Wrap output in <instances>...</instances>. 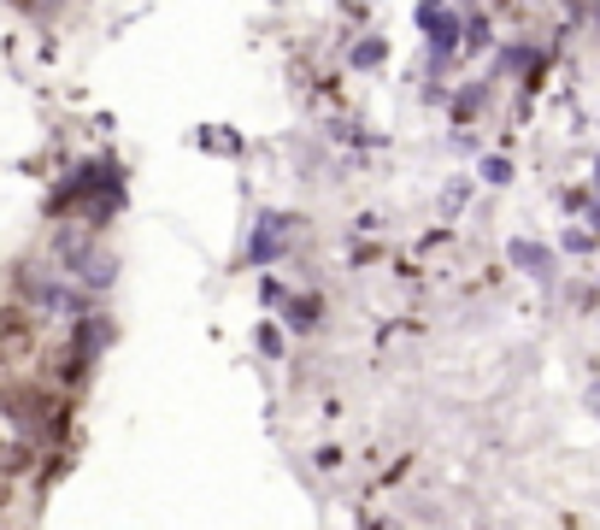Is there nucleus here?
I'll return each mask as SVG.
<instances>
[{
	"label": "nucleus",
	"instance_id": "nucleus-1",
	"mask_svg": "<svg viewBox=\"0 0 600 530\" xmlns=\"http://www.w3.org/2000/svg\"><path fill=\"white\" fill-rule=\"evenodd\" d=\"M0 354H7V360L36 354V331H30V318L19 313V306H7V313H0Z\"/></svg>",
	"mask_w": 600,
	"mask_h": 530
},
{
	"label": "nucleus",
	"instance_id": "nucleus-2",
	"mask_svg": "<svg viewBox=\"0 0 600 530\" xmlns=\"http://www.w3.org/2000/svg\"><path fill=\"white\" fill-rule=\"evenodd\" d=\"M0 407H7L12 419H24V424H42V419H47V396H42V389H30V383L7 389V396H0Z\"/></svg>",
	"mask_w": 600,
	"mask_h": 530
},
{
	"label": "nucleus",
	"instance_id": "nucleus-3",
	"mask_svg": "<svg viewBox=\"0 0 600 530\" xmlns=\"http://www.w3.org/2000/svg\"><path fill=\"white\" fill-rule=\"evenodd\" d=\"M7 501H12V489H7V484H0V507H7Z\"/></svg>",
	"mask_w": 600,
	"mask_h": 530
}]
</instances>
